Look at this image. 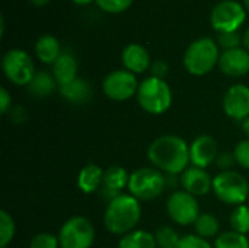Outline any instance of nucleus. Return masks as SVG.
<instances>
[{
	"label": "nucleus",
	"mask_w": 249,
	"mask_h": 248,
	"mask_svg": "<svg viewBox=\"0 0 249 248\" xmlns=\"http://www.w3.org/2000/svg\"><path fill=\"white\" fill-rule=\"evenodd\" d=\"M242 44H244L245 50L249 53V29L245 31V34H244V37H242Z\"/></svg>",
	"instance_id": "nucleus-39"
},
{
	"label": "nucleus",
	"mask_w": 249,
	"mask_h": 248,
	"mask_svg": "<svg viewBox=\"0 0 249 248\" xmlns=\"http://www.w3.org/2000/svg\"><path fill=\"white\" fill-rule=\"evenodd\" d=\"M136 98L140 108L152 115H160L166 113L174 101L172 89L168 82L155 76L146 77L140 82Z\"/></svg>",
	"instance_id": "nucleus-3"
},
{
	"label": "nucleus",
	"mask_w": 249,
	"mask_h": 248,
	"mask_svg": "<svg viewBox=\"0 0 249 248\" xmlns=\"http://www.w3.org/2000/svg\"><path fill=\"white\" fill-rule=\"evenodd\" d=\"M181 238L182 237H179V234L172 227H168V225L158 228L155 232V240H156L158 248H177Z\"/></svg>",
	"instance_id": "nucleus-28"
},
{
	"label": "nucleus",
	"mask_w": 249,
	"mask_h": 248,
	"mask_svg": "<svg viewBox=\"0 0 249 248\" xmlns=\"http://www.w3.org/2000/svg\"><path fill=\"white\" fill-rule=\"evenodd\" d=\"M35 54L45 64H54L61 54L58 39L53 35H42L35 42Z\"/></svg>",
	"instance_id": "nucleus-22"
},
{
	"label": "nucleus",
	"mask_w": 249,
	"mask_h": 248,
	"mask_svg": "<svg viewBox=\"0 0 249 248\" xmlns=\"http://www.w3.org/2000/svg\"><path fill=\"white\" fill-rule=\"evenodd\" d=\"M57 85L58 83L53 73H50L47 70H39L35 73V76L29 82L28 91L32 96L45 98V96H50L54 94V91L57 89Z\"/></svg>",
	"instance_id": "nucleus-21"
},
{
	"label": "nucleus",
	"mask_w": 249,
	"mask_h": 248,
	"mask_svg": "<svg viewBox=\"0 0 249 248\" xmlns=\"http://www.w3.org/2000/svg\"><path fill=\"white\" fill-rule=\"evenodd\" d=\"M245 7L235 0H222L212 10V25L220 34L236 32L245 22Z\"/></svg>",
	"instance_id": "nucleus-10"
},
{
	"label": "nucleus",
	"mask_w": 249,
	"mask_h": 248,
	"mask_svg": "<svg viewBox=\"0 0 249 248\" xmlns=\"http://www.w3.org/2000/svg\"><path fill=\"white\" fill-rule=\"evenodd\" d=\"M222 105L229 118L241 123L247 120L249 117V86L242 83L232 85L226 91Z\"/></svg>",
	"instance_id": "nucleus-12"
},
{
	"label": "nucleus",
	"mask_w": 249,
	"mask_h": 248,
	"mask_svg": "<svg viewBox=\"0 0 249 248\" xmlns=\"http://www.w3.org/2000/svg\"><path fill=\"white\" fill-rule=\"evenodd\" d=\"M193 227L196 234L204 240L217 238V235L220 234V222L213 213H200Z\"/></svg>",
	"instance_id": "nucleus-24"
},
{
	"label": "nucleus",
	"mask_w": 249,
	"mask_h": 248,
	"mask_svg": "<svg viewBox=\"0 0 249 248\" xmlns=\"http://www.w3.org/2000/svg\"><path fill=\"white\" fill-rule=\"evenodd\" d=\"M12 108H13L12 107V96L6 88H1L0 89V113L7 114V113H10Z\"/></svg>",
	"instance_id": "nucleus-36"
},
{
	"label": "nucleus",
	"mask_w": 249,
	"mask_h": 248,
	"mask_svg": "<svg viewBox=\"0 0 249 248\" xmlns=\"http://www.w3.org/2000/svg\"><path fill=\"white\" fill-rule=\"evenodd\" d=\"M244 4H245V9L249 10V0H244Z\"/></svg>",
	"instance_id": "nucleus-42"
},
{
	"label": "nucleus",
	"mask_w": 249,
	"mask_h": 248,
	"mask_svg": "<svg viewBox=\"0 0 249 248\" xmlns=\"http://www.w3.org/2000/svg\"><path fill=\"white\" fill-rule=\"evenodd\" d=\"M139 80L134 73L128 70H114L102 82V91L107 98L123 102L137 95L139 91Z\"/></svg>",
	"instance_id": "nucleus-11"
},
{
	"label": "nucleus",
	"mask_w": 249,
	"mask_h": 248,
	"mask_svg": "<svg viewBox=\"0 0 249 248\" xmlns=\"http://www.w3.org/2000/svg\"><path fill=\"white\" fill-rule=\"evenodd\" d=\"M235 164H236V159H235L233 152H229V151L219 152L216 158V165L220 171H232Z\"/></svg>",
	"instance_id": "nucleus-34"
},
{
	"label": "nucleus",
	"mask_w": 249,
	"mask_h": 248,
	"mask_svg": "<svg viewBox=\"0 0 249 248\" xmlns=\"http://www.w3.org/2000/svg\"><path fill=\"white\" fill-rule=\"evenodd\" d=\"M220 70L231 77H241L249 73V53L245 48L226 50L219 58Z\"/></svg>",
	"instance_id": "nucleus-16"
},
{
	"label": "nucleus",
	"mask_w": 249,
	"mask_h": 248,
	"mask_svg": "<svg viewBox=\"0 0 249 248\" xmlns=\"http://www.w3.org/2000/svg\"><path fill=\"white\" fill-rule=\"evenodd\" d=\"M128 181H130V174L124 167L111 165L104 172V184L99 193L107 200V203H109L111 200L123 194L121 191L128 187Z\"/></svg>",
	"instance_id": "nucleus-15"
},
{
	"label": "nucleus",
	"mask_w": 249,
	"mask_h": 248,
	"mask_svg": "<svg viewBox=\"0 0 249 248\" xmlns=\"http://www.w3.org/2000/svg\"><path fill=\"white\" fill-rule=\"evenodd\" d=\"M233 155L236 159V164L239 167H242L244 170H249V139L241 140L235 149H233Z\"/></svg>",
	"instance_id": "nucleus-31"
},
{
	"label": "nucleus",
	"mask_w": 249,
	"mask_h": 248,
	"mask_svg": "<svg viewBox=\"0 0 249 248\" xmlns=\"http://www.w3.org/2000/svg\"><path fill=\"white\" fill-rule=\"evenodd\" d=\"M213 193L226 205L241 206L245 205L249 196L248 180L238 171H220L213 177Z\"/></svg>",
	"instance_id": "nucleus-6"
},
{
	"label": "nucleus",
	"mask_w": 249,
	"mask_h": 248,
	"mask_svg": "<svg viewBox=\"0 0 249 248\" xmlns=\"http://www.w3.org/2000/svg\"><path fill=\"white\" fill-rule=\"evenodd\" d=\"M76 4H79V6H86V4H89V3H92L93 0H73Z\"/></svg>",
	"instance_id": "nucleus-41"
},
{
	"label": "nucleus",
	"mask_w": 249,
	"mask_h": 248,
	"mask_svg": "<svg viewBox=\"0 0 249 248\" xmlns=\"http://www.w3.org/2000/svg\"><path fill=\"white\" fill-rule=\"evenodd\" d=\"M121 58H123V64H124L125 70H128L134 75L136 73H144L152 66L149 51L143 45L136 44V42L128 44L123 50Z\"/></svg>",
	"instance_id": "nucleus-17"
},
{
	"label": "nucleus",
	"mask_w": 249,
	"mask_h": 248,
	"mask_svg": "<svg viewBox=\"0 0 249 248\" xmlns=\"http://www.w3.org/2000/svg\"><path fill=\"white\" fill-rule=\"evenodd\" d=\"M217 42L222 48L226 50H233V48H238L239 44H241V37L238 32H223V34H219V38H217Z\"/></svg>",
	"instance_id": "nucleus-33"
},
{
	"label": "nucleus",
	"mask_w": 249,
	"mask_h": 248,
	"mask_svg": "<svg viewBox=\"0 0 249 248\" xmlns=\"http://www.w3.org/2000/svg\"><path fill=\"white\" fill-rule=\"evenodd\" d=\"M179 184L184 191L193 194L194 197L206 196L213 191V178L204 168L188 167L179 177Z\"/></svg>",
	"instance_id": "nucleus-14"
},
{
	"label": "nucleus",
	"mask_w": 249,
	"mask_h": 248,
	"mask_svg": "<svg viewBox=\"0 0 249 248\" xmlns=\"http://www.w3.org/2000/svg\"><path fill=\"white\" fill-rule=\"evenodd\" d=\"M3 72L6 77L18 86L29 85L32 77L35 76V64L31 56L19 48L9 50L1 60Z\"/></svg>",
	"instance_id": "nucleus-8"
},
{
	"label": "nucleus",
	"mask_w": 249,
	"mask_h": 248,
	"mask_svg": "<svg viewBox=\"0 0 249 248\" xmlns=\"http://www.w3.org/2000/svg\"><path fill=\"white\" fill-rule=\"evenodd\" d=\"M166 212L171 221L181 227L194 225L200 216V205L193 194L184 190H177L166 200Z\"/></svg>",
	"instance_id": "nucleus-9"
},
{
	"label": "nucleus",
	"mask_w": 249,
	"mask_h": 248,
	"mask_svg": "<svg viewBox=\"0 0 249 248\" xmlns=\"http://www.w3.org/2000/svg\"><path fill=\"white\" fill-rule=\"evenodd\" d=\"M229 222L232 231L247 235L249 232V206L247 205L236 206L229 216Z\"/></svg>",
	"instance_id": "nucleus-26"
},
{
	"label": "nucleus",
	"mask_w": 249,
	"mask_h": 248,
	"mask_svg": "<svg viewBox=\"0 0 249 248\" xmlns=\"http://www.w3.org/2000/svg\"><path fill=\"white\" fill-rule=\"evenodd\" d=\"M166 187V175L155 167H143L130 174L128 191L140 202L158 199Z\"/></svg>",
	"instance_id": "nucleus-5"
},
{
	"label": "nucleus",
	"mask_w": 249,
	"mask_h": 248,
	"mask_svg": "<svg viewBox=\"0 0 249 248\" xmlns=\"http://www.w3.org/2000/svg\"><path fill=\"white\" fill-rule=\"evenodd\" d=\"M177 248H214L209 240H204L201 237H198L197 234H188V235H184L178 244Z\"/></svg>",
	"instance_id": "nucleus-32"
},
{
	"label": "nucleus",
	"mask_w": 249,
	"mask_h": 248,
	"mask_svg": "<svg viewBox=\"0 0 249 248\" xmlns=\"http://www.w3.org/2000/svg\"><path fill=\"white\" fill-rule=\"evenodd\" d=\"M242 130H244V133H245L247 139H249V117L247 118V120H244V121H242Z\"/></svg>",
	"instance_id": "nucleus-40"
},
{
	"label": "nucleus",
	"mask_w": 249,
	"mask_h": 248,
	"mask_svg": "<svg viewBox=\"0 0 249 248\" xmlns=\"http://www.w3.org/2000/svg\"><path fill=\"white\" fill-rule=\"evenodd\" d=\"M219 155V145L216 139L210 134H200L197 136L190 145V162L198 168H207Z\"/></svg>",
	"instance_id": "nucleus-13"
},
{
	"label": "nucleus",
	"mask_w": 249,
	"mask_h": 248,
	"mask_svg": "<svg viewBox=\"0 0 249 248\" xmlns=\"http://www.w3.org/2000/svg\"><path fill=\"white\" fill-rule=\"evenodd\" d=\"M60 248H90L95 243V227L86 216H71L60 228Z\"/></svg>",
	"instance_id": "nucleus-7"
},
{
	"label": "nucleus",
	"mask_w": 249,
	"mask_h": 248,
	"mask_svg": "<svg viewBox=\"0 0 249 248\" xmlns=\"http://www.w3.org/2000/svg\"><path fill=\"white\" fill-rule=\"evenodd\" d=\"M16 232V224L7 210H0V248H7Z\"/></svg>",
	"instance_id": "nucleus-27"
},
{
	"label": "nucleus",
	"mask_w": 249,
	"mask_h": 248,
	"mask_svg": "<svg viewBox=\"0 0 249 248\" xmlns=\"http://www.w3.org/2000/svg\"><path fill=\"white\" fill-rule=\"evenodd\" d=\"M118 248H158V246L155 234L146 229H134L120 238Z\"/></svg>",
	"instance_id": "nucleus-23"
},
{
	"label": "nucleus",
	"mask_w": 249,
	"mask_h": 248,
	"mask_svg": "<svg viewBox=\"0 0 249 248\" xmlns=\"http://www.w3.org/2000/svg\"><path fill=\"white\" fill-rule=\"evenodd\" d=\"M29 3H31V4H34L35 7H42V6L48 4V3H50V0H29Z\"/></svg>",
	"instance_id": "nucleus-38"
},
{
	"label": "nucleus",
	"mask_w": 249,
	"mask_h": 248,
	"mask_svg": "<svg viewBox=\"0 0 249 248\" xmlns=\"http://www.w3.org/2000/svg\"><path fill=\"white\" fill-rule=\"evenodd\" d=\"M96 4L108 13H121L127 10L133 0H95Z\"/></svg>",
	"instance_id": "nucleus-30"
},
{
	"label": "nucleus",
	"mask_w": 249,
	"mask_h": 248,
	"mask_svg": "<svg viewBox=\"0 0 249 248\" xmlns=\"http://www.w3.org/2000/svg\"><path fill=\"white\" fill-rule=\"evenodd\" d=\"M147 159L165 175L182 174L190 164V145L175 134L159 136L149 145Z\"/></svg>",
	"instance_id": "nucleus-1"
},
{
	"label": "nucleus",
	"mask_w": 249,
	"mask_h": 248,
	"mask_svg": "<svg viewBox=\"0 0 249 248\" xmlns=\"http://www.w3.org/2000/svg\"><path fill=\"white\" fill-rule=\"evenodd\" d=\"M10 117H12V121H15V123H23V121H26L28 114L22 107L18 105L10 110Z\"/></svg>",
	"instance_id": "nucleus-37"
},
{
	"label": "nucleus",
	"mask_w": 249,
	"mask_h": 248,
	"mask_svg": "<svg viewBox=\"0 0 249 248\" xmlns=\"http://www.w3.org/2000/svg\"><path fill=\"white\" fill-rule=\"evenodd\" d=\"M219 47L212 38H200L190 44L184 54V66L194 76H204L219 64Z\"/></svg>",
	"instance_id": "nucleus-4"
},
{
	"label": "nucleus",
	"mask_w": 249,
	"mask_h": 248,
	"mask_svg": "<svg viewBox=\"0 0 249 248\" xmlns=\"http://www.w3.org/2000/svg\"><path fill=\"white\" fill-rule=\"evenodd\" d=\"M104 172L98 164H88L85 165L77 174V187L85 194H92L99 191L104 184Z\"/></svg>",
	"instance_id": "nucleus-18"
},
{
	"label": "nucleus",
	"mask_w": 249,
	"mask_h": 248,
	"mask_svg": "<svg viewBox=\"0 0 249 248\" xmlns=\"http://www.w3.org/2000/svg\"><path fill=\"white\" fill-rule=\"evenodd\" d=\"M28 248H60V241L51 232H39L31 238Z\"/></svg>",
	"instance_id": "nucleus-29"
},
{
	"label": "nucleus",
	"mask_w": 249,
	"mask_h": 248,
	"mask_svg": "<svg viewBox=\"0 0 249 248\" xmlns=\"http://www.w3.org/2000/svg\"><path fill=\"white\" fill-rule=\"evenodd\" d=\"M142 219V205L134 196L120 194L109 203L104 213V225L112 235H125L137 227Z\"/></svg>",
	"instance_id": "nucleus-2"
},
{
	"label": "nucleus",
	"mask_w": 249,
	"mask_h": 248,
	"mask_svg": "<svg viewBox=\"0 0 249 248\" xmlns=\"http://www.w3.org/2000/svg\"><path fill=\"white\" fill-rule=\"evenodd\" d=\"M53 75H54L58 86L67 85L71 80H74L77 77V60H76V57L69 51L61 53L60 57L53 64Z\"/></svg>",
	"instance_id": "nucleus-19"
},
{
	"label": "nucleus",
	"mask_w": 249,
	"mask_h": 248,
	"mask_svg": "<svg viewBox=\"0 0 249 248\" xmlns=\"http://www.w3.org/2000/svg\"><path fill=\"white\" fill-rule=\"evenodd\" d=\"M214 248H249V240L247 235L235 232V231H226L217 235L214 238Z\"/></svg>",
	"instance_id": "nucleus-25"
},
{
	"label": "nucleus",
	"mask_w": 249,
	"mask_h": 248,
	"mask_svg": "<svg viewBox=\"0 0 249 248\" xmlns=\"http://www.w3.org/2000/svg\"><path fill=\"white\" fill-rule=\"evenodd\" d=\"M150 72H152V76L159 77V79H165V76H166L168 72H169V66H168V63L163 61V60H156V61L152 63Z\"/></svg>",
	"instance_id": "nucleus-35"
},
{
	"label": "nucleus",
	"mask_w": 249,
	"mask_h": 248,
	"mask_svg": "<svg viewBox=\"0 0 249 248\" xmlns=\"http://www.w3.org/2000/svg\"><path fill=\"white\" fill-rule=\"evenodd\" d=\"M60 94L67 102L77 105V104L88 102L90 99L92 91H90V85L85 79L76 77L70 83L60 86Z\"/></svg>",
	"instance_id": "nucleus-20"
}]
</instances>
